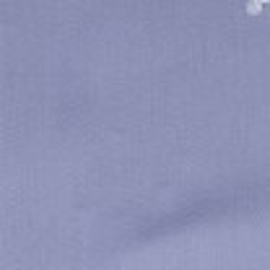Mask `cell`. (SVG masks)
Listing matches in <instances>:
<instances>
[{"instance_id":"cell-2","label":"cell","mask_w":270,"mask_h":270,"mask_svg":"<svg viewBox=\"0 0 270 270\" xmlns=\"http://www.w3.org/2000/svg\"><path fill=\"white\" fill-rule=\"evenodd\" d=\"M260 3H263V5H268V3H270V0H260Z\"/></svg>"},{"instance_id":"cell-1","label":"cell","mask_w":270,"mask_h":270,"mask_svg":"<svg viewBox=\"0 0 270 270\" xmlns=\"http://www.w3.org/2000/svg\"><path fill=\"white\" fill-rule=\"evenodd\" d=\"M244 11H247V16H252V19H257V16L263 13V3H260V0H247Z\"/></svg>"}]
</instances>
